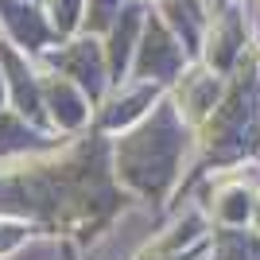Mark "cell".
<instances>
[{
  "mask_svg": "<svg viewBox=\"0 0 260 260\" xmlns=\"http://www.w3.org/2000/svg\"><path fill=\"white\" fill-rule=\"evenodd\" d=\"M190 124L183 120L179 105L171 98H159L140 117L136 128L117 136V179L148 198H159L179 179V167L186 159Z\"/></svg>",
  "mask_w": 260,
  "mask_h": 260,
  "instance_id": "cell-1",
  "label": "cell"
},
{
  "mask_svg": "<svg viewBox=\"0 0 260 260\" xmlns=\"http://www.w3.org/2000/svg\"><path fill=\"white\" fill-rule=\"evenodd\" d=\"M186 43L175 35V27L159 16V8L148 12V23H144L140 47H136V62H132L128 78H144V82H159V86H171L175 78L186 70Z\"/></svg>",
  "mask_w": 260,
  "mask_h": 260,
  "instance_id": "cell-2",
  "label": "cell"
},
{
  "mask_svg": "<svg viewBox=\"0 0 260 260\" xmlns=\"http://www.w3.org/2000/svg\"><path fill=\"white\" fill-rule=\"evenodd\" d=\"M210 260H260V233H249V229H217Z\"/></svg>",
  "mask_w": 260,
  "mask_h": 260,
  "instance_id": "cell-3",
  "label": "cell"
},
{
  "mask_svg": "<svg viewBox=\"0 0 260 260\" xmlns=\"http://www.w3.org/2000/svg\"><path fill=\"white\" fill-rule=\"evenodd\" d=\"M43 12H47V20H51L54 35H58V39H70V35L82 31L86 0H43Z\"/></svg>",
  "mask_w": 260,
  "mask_h": 260,
  "instance_id": "cell-4",
  "label": "cell"
},
{
  "mask_svg": "<svg viewBox=\"0 0 260 260\" xmlns=\"http://www.w3.org/2000/svg\"><path fill=\"white\" fill-rule=\"evenodd\" d=\"M0 101H4V66H0Z\"/></svg>",
  "mask_w": 260,
  "mask_h": 260,
  "instance_id": "cell-5",
  "label": "cell"
}]
</instances>
